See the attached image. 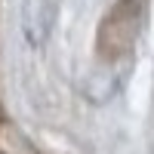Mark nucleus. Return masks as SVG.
I'll list each match as a JSON object with an SVG mask.
<instances>
[{
  "label": "nucleus",
  "mask_w": 154,
  "mask_h": 154,
  "mask_svg": "<svg viewBox=\"0 0 154 154\" xmlns=\"http://www.w3.org/2000/svg\"><path fill=\"white\" fill-rule=\"evenodd\" d=\"M139 0H117V6L108 12V19L102 22L99 31V53L102 59H117L133 46L139 34Z\"/></svg>",
  "instance_id": "obj_1"
}]
</instances>
